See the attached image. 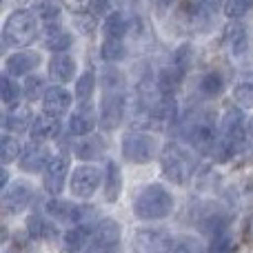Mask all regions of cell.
<instances>
[{
    "label": "cell",
    "instance_id": "obj_1",
    "mask_svg": "<svg viewBox=\"0 0 253 253\" xmlns=\"http://www.w3.org/2000/svg\"><path fill=\"white\" fill-rule=\"evenodd\" d=\"M171 211H173V196L158 182L142 187L133 198V213L144 222L165 220L167 215H171Z\"/></svg>",
    "mask_w": 253,
    "mask_h": 253
},
{
    "label": "cell",
    "instance_id": "obj_2",
    "mask_svg": "<svg viewBox=\"0 0 253 253\" xmlns=\"http://www.w3.org/2000/svg\"><path fill=\"white\" fill-rule=\"evenodd\" d=\"M36 13L27 11V9H16L7 16L2 27V38L4 44L9 47H27L34 42L36 34H38V20Z\"/></svg>",
    "mask_w": 253,
    "mask_h": 253
},
{
    "label": "cell",
    "instance_id": "obj_3",
    "mask_svg": "<svg viewBox=\"0 0 253 253\" xmlns=\"http://www.w3.org/2000/svg\"><path fill=\"white\" fill-rule=\"evenodd\" d=\"M160 167H162V173H165V178L169 180V182L184 184L193 175L196 162H193L191 153H189L187 149L169 142V144H165V149L160 151Z\"/></svg>",
    "mask_w": 253,
    "mask_h": 253
},
{
    "label": "cell",
    "instance_id": "obj_4",
    "mask_svg": "<svg viewBox=\"0 0 253 253\" xmlns=\"http://www.w3.org/2000/svg\"><path fill=\"white\" fill-rule=\"evenodd\" d=\"M184 133H187L189 142L193 144V149L205 153V156H213L215 147L220 142L218 133H215V126L207 114H198L196 118L189 120L184 125Z\"/></svg>",
    "mask_w": 253,
    "mask_h": 253
},
{
    "label": "cell",
    "instance_id": "obj_5",
    "mask_svg": "<svg viewBox=\"0 0 253 253\" xmlns=\"http://www.w3.org/2000/svg\"><path fill=\"white\" fill-rule=\"evenodd\" d=\"M158 144L149 133L142 131H131L123 138V156L131 165H147L156 158Z\"/></svg>",
    "mask_w": 253,
    "mask_h": 253
},
{
    "label": "cell",
    "instance_id": "obj_6",
    "mask_svg": "<svg viewBox=\"0 0 253 253\" xmlns=\"http://www.w3.org/2000/svg\"><path fill=\"white\" fill-rule=\"evenodd\" d=\"M102 182V171L93 165H80L74 169L69 180V189L76 198H83V200H89L93 193L98 191Z\"/></svg>",
    "mask_w": 253,
    "mask_h": 253
},
{
    "label": "cell",
    "instance_id": "obj_7",
    "mask_svg": "<svg viewBox=\"0 0 253 253\" xmlns=\"http://www.w3.org/2000/svg\"><path fill=\"white\" fill-rule=\"evenodd\" d=\"M125 118V96L118 89L105 91V98L100 102V126L105 131L118 129Z\"/></svg>",
    "mask_w": 253,
    "mask_h": 253
},
{
    "label": "cell",
    "instance_id": "obj_8",
    "mask_svg": "<svg viewBox=\"0 0 253 253\" xmlns=\"http://www.w3.org/2000/svg\"><path fill=\"white\" fill-rule=\"evenodd\" d=\"M220 131H222V138L229 144H233L236 149H240L247 140V120L238 107L224 111L222 120H220Z\"/></svg>",
    "mask_w": 253,
    "mask_h": 253
},
{
    "label": "cell",
    "instance_id": "obj_9",
    "mask_svg": "<svg viewBox=\"0 0 253 253\" xmlns=\"http://www.w3.org/2000/svg\"><path fill=\"white\" fill-rule=\"evenodd\" d=\"M67 173H69V158L65 153L53 156L51 162L47 165V169L42 171V187L49 196H58L65 189Z\"/></svg>",
    "mask_w": 253,
    "mask_h": 253
},
{
    "label": "cell",
    "instance_id": "obj_10",
    "mask_svg": "<svg viewBox=\"0 0 253 253\" xmlns=\"http://www.w3.org/2000/svg\"><path fill=\"white\" fill-rule=\"evenodd\" d=\"M34 200V187L25 180L9 184L2 193V207L7 213H20L22 209L29 207V202Z\"/></svg>",
    "mask_w": 253,
    "mask_h": 253
},
{
    "label": "cell",
    "instance_id": "obj_11",
    "mask_svg": "<svg viewBox=\"0 0 253 253\" xmlns=\"http://www.w3.org/2000/svg\"><path fill=\"white\" fill-rule=\"evenodd\" d=\"M51 162V153L44 147V142H34L31 140L27 147H22V153L18 158V165L27 173H36V171H44L47 165Z\"/></svg>",
    "mask_w": 253,
    "mask_h": 253
},
{
    "label": "cell",
    "instance_id": "obj_12",
    "mask_svg": "<svg viewBox=\"0 0 253 253\" xmlns=\"http://www.w3.org/2000/svg\"><path fill=\"white\" fill-rule=\"evenodd\" d=\"M222 44L231 56L242 58L247 56L249 51V36H247V29L242 22L231 20L227 27H224V34H222Z\"/></svg>",
    "mask_w": 253,
    "mask_h": 253
},
{
    "label": "cell",
    "instance_id": "obj_13",
    "mask_svg": "<svg viewBox=\"0 0 253 253\" xmlns=\"http://www.w3.org/2000/svg\"><path fill=\"white\" fill-rule=\"evenodd\" d=\"M98 123H100V118L96 116L93 107L89 102H83L69 118V133L71 135H91V131L96 129Z\"/></svg>",
    "mask_w": 253,
    "mask_h": 253
},
{
    "label": "cell",
    "instance_id": "obj_14",
    "mask_svg": "<svg viewBox=\"0 0 253 253\" xmlns=\"http://www.w3.org/2000/svg\"><path fill=\"white\" fill-rule=\"evenodd\" d=\"M71 107V93L67 91L65 87L56 84V87H49L47 93L42 98V109L47 116H53V118H62V116L69 111Z\"/></svg>",
    "mask_w": 253,
    "mask_h": 253
},
{
    "label": "cell",
    "instance_id": "obj_15",
    "mask_svg": "<svg viewBox=\"0 0 253 253\" xmlns=\"http://www.w3.org/2000/svg\"><path fill=\"white\" fill-rule=\"evenodd\" d=\"M40 65V56L36 51H16L4 60V71L7 76H29L36 67Z\"/></svg>",
    "mask_w": 253,
    "mask_h": 253
},
{
    "label": "cell",
    "instance_id": "obj_16",
    "mask_svg": "<svg viewBox=\"0 0 253 253\" xmlns=\"http://www.w3.org/2000/svg\"><path fill=\"white\" fill-rule=\"evenodd\" d=\"M47 213L51 215V218H56L58 222L78 227L80 218H83V205H74V202H65V200H49Z\"/></svg>",
    "mask_w": 253,
    "mask_h": 253
},
{
    "label": "cell",
    "instance_id": "obj_17",
    "mask_svg": "<svg viewBox=\"0 0 253 253\" xmlns=\"http://www.w3.org/2000/svg\"><path fill=\"white\" fill-rule=\"evenodd\" d=\"M29 135L34 142H49V140L58 138L60 135V118H53V116L47 114L38 116L34 120V125H31Z\"/></svg>",
    "mask_w": 253,
    "mask_h": 253
},
{
    "label": "cell",
    "instance_id": "obj_18",
    "mask_svg": "<svg viewBox=\"0 0 253 253\" xmlns=\"http://www.w3.org/2000/svg\"><path fill=\"white\" fill-rule=\"evenodd\" d=\"M182 76H184V69L180 65H175V62L165 67V69L158 74V83H156L158 93H162V96H173V93L178 91L180 83H182Z\"/></svg>",
    "mask_w": 253,
    "mask_h": 253
},
{
    "label": "cell",
    "instance_id": "obj_19",
    "mask_svg": "<svg viewBox=\"0 0 253 253\" xmlns=\"http://www.w3.org/2000/svg\"><path fill=\"white\" fill-rule=\"evenodd\" d=\"M34 116H31V109L27 105H16L9 109V114L4 116V129L11 131V133H22V131L31 129L34 125Z\"/></svg>",
    "mask_w": 253,
    "mask_h": 253
},
{
    "label": "cell",
    "instance_id": "obj_20",
    "mask_svg": "<svg viewBox=\"0 0 253 253\" xmlns=\"http://www.w3.org/2000/svg\"><path fill=\"white\" fill-rule=\"evenodd\" d=\"M49 76L60 84L71 83V78L76 76V60L67 53H56L49 62Z\"/></svg>",
    "mask_w": 253,
    "mask_h": 253
},
{
    "label": "cell",
    "instance_id": "obj_21",
    "mask_svg": "<svg viewBox=\"0 0 253 253\" xmlns=\"http://www.w3.org/2000/svg\"><path fill=\"white\" fill-rule=\"evenodd\" d=\"M200 229L205 233H209L211 238L213 236H218V233H224V231H229V215L224 213L222 209H207L205 213L200 215Z\"/></svg>",
    "mask_w": 253,
    "mask_h": 253
},
{
    "label": "cell",
    "instance_id": "obj_22",
    "mask_svg": "<svg viewBox=\"0 0 253 253\" xmlns=\"http://www.w3.org/2000/svg\"><path fill=\"white\" fill-rule=\"evenodd\" d=\"M93 229L91 227H71L65 233V238H62V249H65V253H80L87 249Z\"/></svg>",
    "mask_w": 253,
    "mask_h": 253
},
{
    "label": "cell",
    "instance_id": "obj_23",
    "mask_svg": "<svg viewBox=\"0 0 253 253\" xmlns=\"http://www.w3.org/2000/svg\"><path fill=\"white\" fill-rule=\"evenodd\" d=\"M44 44L53 53H62L65 49L71 47V34L62 29L58 22H47V27H44Z\"/></svg>",
    "mask_w": 253,
    "mask_h": 253
},
{
    "label": "cell",
    "instance_id": "obj_24",
    "mask_svg": "<svg viewBox=\"0 0 253 253\" xmlns=\"http://www.w3.org/2000/svg\"><path fill=\"white\" fill-rule=\"evenodd\" d=\"M120 191H123V173H120L118 162L109 160L105 169V200L116 202L120 198Z\"/></svg>",
    "mask_w": 253,
    "mask_h": 253
},
{
    "label": "cell",
    "instance_id": "obj_25",
    "mask_svg": "<svg viewBox=\"0 0 253 253\" xmlns=\"http://www.w3.org/2000/svg\"><path fill=\"white\" fill-rule=\"evenodd\" d=\"M27 231H29V236L34 238V240H51V238H56V227H53V222H49L47 218H42V215H29V220H27Z\"/></svg>",
    "mask_w": 253,
    "mask_h": 253
},
{
    "label": "cell",
    "instance_id": "obj_26",
    "mask_svg": "<svg viewBox=\"0 0 253 253\" xmlns=\"http://www.w3.org/2000/svg\"><path fill=\"white\" fill-rule=\"evenodd\" d=\"M102 153H105V142H102L100 135H89L87 140H83V142L76 147V156H78L80 160H96Z\"/></svg>",
    "mask_w": 253,
    "mask_h": 253
},
{
    "label": "cell",
    "instance_id": "obj_27",
    "mask_svg": "<svg viewBox=\"0 0 253 253\" xmlns=\"http://www.w3.org/2000/svg\"><path fill=\"white\" fill-rule=\"evenodd\" d=\"M167 253H205V245L193 236H175L171 238Z\"/></svg>",
    "mask_w": 253,
    "mask_h": 253
},
{
    "label": "cell",
    "instance_id": "obj_28",
    "mask_svg": "<svg viewBox=\"0 0 253 253\" xmlns=\"http://www.w3.org/2000/svg\"><path fill=\"white\" fill-rule=\"evenodd\" d=\"M198 89H200V93L202 96H207V98H218L220 93L224 91V80H222V76L220 74L211 71V74H205L200 78Z\"/></svg>",
    "mask_w": 253,
    "mask_h": 253
},
{
    "label": "cell",
    "instance_id": "obj_29",
    "mask_svg": "<svg viewBox=\"0 0 253 253\" xmlns=\"http://www.w3.org/2000/svg\"><path fill=\"white\" fill-rule=\"evenodd\" d=\"M126 34V20L123 13L111 11L109 16L105 18V38H116L123 40V36Z\"/></svg>",
    "mask_w": 253,
    "mask_h": 253
},
{
    "label": "cell",
    "instance_id": "obj_30",
    "mask_svg": "<svg viewBox=\"0 0 253 253\" xmlns=\"http://www.w3.org/2000/svg\"><path fill=\"white\" fill-rule=\"evenodd\" d=\"M93 89H96V74L93 71H84L78 78V83H76V98L87 102L93 96Z\"/></svg>",
    "mask_w": 253,
    "mask_h": 253
},
{
    "label": "cell",
    "instance_id": "obj_31",
    "mask_svg": "<svg viewBox=\"0 0 253 253\" xmlns=\"http://www.w3.org/2000/svg\"><path fill=\"white\" fill-rule=\"evenodd\" d=\"M102 58H105L107 62H118L125 58L126 49L123 44V40H116V38H105V42H102V49H100Z\"/></svg>",
    "mask_w": 253,
    "mask_h": 253
},
{
    "label": "cell",
    "instance_id": "obj_32",
    "mask_svg": "<svg viewBox=\"0 0 253 253\" xmlns=\"http://www.w3.org/2000/svg\"><path fill=\"white\" fill-rule=\"evenodd\" d=\"M22 93L27 96V100H38V98H44V93H47L44 78H42V76H29V78L25 80Z\"/></svg>",
    "mask_w": 253,
    "mask_h": 253
},
{
    "label": "cell",
    "instance_id": "obj_33",
    "mask_svg": "<svg viewBox=\"0 0 253 253\" xmlns=\"http://www.w3.org/2000/svg\"><path fill=\"white\" fill-rule=\"evenodd\" d=\"M20 153H22L20 142H18L16 138H11V135H2V142H0V156H2L4 165L18 160V158H20Z\"/></svg>",
    "mask_w": 253,
    "mask_h": 253
},
{
    "label": "cell",
    "instance_id": "obj_34",
    "mask_svg": "<svg viewBox=\"0 0 253 253\" xmlns=\"http://www.w3.org/2000/svg\"><path fill=\"white\" fill-rule=\"evenodd\" d=\"M253 0H227L224 2V13H227L229 20H240L242 16L251 11Z\"/></svg>",
    "mask_w": 253,
    "mask_h": 253
},
{
    "label": "cell",
    "instance_id": "obj_35",
    "mask_svg": "<svg viewBox=\"0 0 253 253\" xmlns=\"http://www.w3.org/2000/svg\"><path fill=\"white\" fill-rule=\"evenodd\" d=\"M36 16L44 22H53L60 16V7L53 0H36Z\"/></svg>",
    "mask_w": 253,
    "mask_h": 253
},
{
    "label": "cell",
    "instance_id": "obj_36",
    "mask_svg": "<svg viewBox=\"0 0 253 253\" xmlns=\"http://www.w3.org/2000/svg\"><path fill=\"white\" fill-rule=\"evenodd\" d=\"M18 98H20V87L18 83H13L9 76H2V102L11 109L18 105Z\"/></svg>",
    "mask_w": 253,
    "mask_h": 253
},
{
    "label": "cell",
    "instance_id": "obj_37",
    "mask_svg": "<svg viewBox=\"0 0 253 253\" xmlns=\"http://www.w3.org/2000/svg\"><path fill=\"white\" fill-rule=\"evenodd\" d=\"M231 251H233V238L229 236V231H224L211 238V245L207 253H231Z\"/></svg>",
    "mask_w": 253,
    "mask_h": 253
},
{
    "label": "cell",
    "instance_id": "obj_38",
    "mask_svg": "<svg viewBox=\"0 0 253 253\" xmlns=\"http://www.w3.org/2000/svg\"><path fill=\"white\" fill-rule=\"evenodd\" d=\"M233 96H236V100L240 107L251 109L253 107V83H240L236 87V91H233Z\"/></svg>",
    "mask_w": 253,
    "mask_h": 253
},
{
    "label": "cell",
    "instance_id": "obj_39",
    "mask_svg": "<svg viewBox=\"0 0 253 253\" xmlns=\"http://www.w3.org/2000/svg\"><path fill=\"white\" fill-rule=\"evenodd\" d=\"M76 25H78V29L83 31V34H89V36H91L93 31H96V18L89 16V11L76 13Z\"/></svg>",
    "mask_w": 253,
    "mask_h": 253
},
{
    "label": "cell",
    "instance_id": "obj_40",
    "mask_svg": "<svg viewBox=\"0 0 253 253\" xmlns=\"http://www.w3.org/2000/svg\"><path fill=\"white\" fill-rule=\"evenodd\" d=\"M65 4L69 7V11L74 13H84L91 4V0H65Z\"/></svg>",
    "mask_w": 253,
    "mask_h": 253
},
{
    "label": "cell",
    "instance_id": "obj_41",
    "mask_svg": "<svg viewBox=\"0 0 253 253\" xmlns=\"http://www.w3.org/2000/svg\"><path fill=\"white\" fill-rule=\"evenodd\" d=\"M93 7H96L98 13H107V9H109V0H93Z\"/></svg>",
    "mask_w": 253,
    "mask_h": 253
},
{
    "label": "cell",
    "instance_id": "obj_42",
    "mask_svg": "<svg viewBox=\"0 0 253 253\" xmlns=\"http://www.w3.org/2000/svg\"><path fill=\"white\" fill-rule=\"evenodd\" d=\"M149 253H158V251H149Z\"/></svg>",
    "mask_w": 253,
    "mask_h": 253
}]
</instances>
